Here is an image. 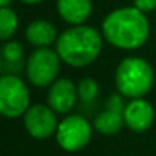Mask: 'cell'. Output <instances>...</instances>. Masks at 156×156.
Instances as JSON below:
<instances>
[{
	"mask_svg": "<svg viewBox=\"0 0 156 156\" xmlns=\"http://www.w3.org/2000/svg\"><path fill=\"white\" fill-rule=\"evenodd\" d=\"M103 35L112 46L124 50H133L149 40L150 24L138 8H120L103 20Z\"/></svg>",
	"mask_w": 156,
	"mask_h": 156,
	"instance_id": "cell-1",
	"label": "cell"
},
{
	"mask_svg": "<svg viewBox=\"0 0 156 156\" xmlns=\"http://www.w3.org/2000/svg\"><path fill=\"white\" fill-rule=\"evenodd\" d=\"M56 52L65 64L85 67L94 62L102 52V37L94 27L77 24L58 37Z\"/></svg>",
	"mask_w": 156,
	"mask_h": 156,
	"instance_id": "cell-2",
	"label": "cell"
},
{
	"mask_svg": "<svg viewBox=\"0 0 156 156\" xmlns=\"http://www.w3.org/2000/svg\"><path fill=\"white\" fill-rule=\"evenodd\" d=\"M155 82L152 65L143 58H126L115 71V85L121 96L140 99L146 96Z\"/></svg>",
	"mask_w": 156,
	"mask_h": 156,
	"instance_id": "cell-3",
	"label": "cell"
},
{
	"mask_svg": "<svg viewBox=\"0 0 156 156\" xmlns=\"http://www.w3.org/2000/svg\"><path fill=\"white\" fill-rule=\"evenodd\" d=\"M29 109V90L15 74L0 76V115L17 118Z\"/></svg>",
	"mask_w": 156,
	"mask_h": 156,
	"instance_id": "cell-4",
	"label": "cell"
},
{
	"mask_svg": "<svg viewBox=\"0 0 156 156\" xmlns=\"http://www.w3.org/2000/svg\"><path fill=\"white\" fill-rule=\"evenodd\" d=\"M61 58L49 47H38L27 59V79L35 87L44 88L52 85L59 73Z\"/></svg>",
	"mask_w": 156,
	"mask_h": 156,
	"instance_id": "cell-5",
	"label": "cell"
},
{
	"mask_svg": "<svg viewBox=\"0 0 156 156\" xmlns=\"http://www.w3.org/2000/svg\"><path fill=\"white\" fill-rule=\"evenodd\" d=\"M91 133V126L85 118L79 115H70L58 124L55 135L61 149L67 152H76L83 149L90 143Z\"/></svg>",
	"mask_w": 156,
	"mask_h": 156,
	"instance_id": "cell-6",
	"label": "cell"
},
{
	"mask_svg": "<svg viewBox=\"0 0 156 156\" xmlns=\"http://www.w3.org/2000/svg\"><path fill=\"white\" fill-rule=\"evenodd\" d=\"M24 127L29 132L30 136L37 140H46L50 138L58 130V120L55 115V111L47 105H34L29 106V109L23 115Z\"/></svg>",
	"mask_w": 156,
	"mask_h": 156,
	"instance_id": "cell-7",
	"label": "cell"
},
{
	"mask_svg": "<svg viewBox=\"0 0 156 156\" xmlns=\"http://www.w3.org/2000/svg\"><path fill=\"white\" fill-rule=\"evenodd\" d=\"M123 117H124V124L130 130L146 132L155 121V109L143 97L132 99V102H129L124 106Z\"/></svg>",
	"mask_w": 156,
	"mask_h": 156,
	"instance_id": "cell-8",
	"label": "cell"
},
{
	"mask_svg": "<svg viewBox=\"0 0 156 156\" xmlns=\"http://www.w3.org/2000/svg\"><path fill=\"white\" fill-rule=\"evenodd\" d=\"M76 97H79L76 85L70 79H58L50 87L47 103L55 112L65 114L73 109L76 103Z\"/></svg>",
	"mask_w": 156,
	"mask_h": 156,
	"instance_id": "cell-9",
	"label": "cell"
},
{
	"mask_svg": "<svg viewBox=\"0 0 156 156\" xmlns=\"http://www.w3.org/2000/svg\"><path fill=\"white\" fill-rule=\"evenodd\" d=\"M93 11L91 0H58L59 15L70 24H82Z\"/></svg>",
	"mask_w": 156,
	"mask_h": 156,
	"instance_id": "cell-10",
	"label": "cell"
},
{
	"mask_svg": "<svg viewBox=\"0 0 156 156\" xmlns=\"http://www.w3.org/2000/svg\"><path fill=\"white\" fill-rule=\"evenodd\" d=\"M26 40L35 47H49L56 40V29L47 20H35L26 29Z\"/></svg>",
	"mask_w": 156,
	"mask_h": 156,
	"instance_id": "cell-11",
	"label": "cell"
},
{
	"mask_svg": "<svg viewBox=\"0 0 156 156\" xmlns=\"http://www.w3.org/2000/svg\"><path fill=\"white\" fill-rule=\"evenodd\" d=\"M123 124H124L123 112L108 109V108H106V111H103L102 114L97 115V118L94 121L96 130L103 133V135H115L117 132L121 130Z\"/></svg>",
	"mask_w": 156,
	"mask_h": 156,
	"instance_id": "cell-12",
	"label": "cell"
},
{
	"mask_svg": "<svg viewBox=\"0 0 156 156\" xmlns=\"http://www.w3.org/2000/svg\"><path fill=\"white\" fill-rule=\"evenodd\" d=\"M2 59H3V67H8L9 71H17L21 65V61H23V47L20 43H15V41H9L6 43L2 50Z\"/></svg>",
	"mask_w": 156,
	"mask_h": 156,
	"instance_id": "cell-13",
	"label": "cell"
},
{
	"mask_svg": "<svg viewBox=\"0 0 156 156\" xmlns=\"http://www.w3.org/2000/svg\"><path fill=\"white\" fill-rule=\"evenodd\" d=\"M18 27V17L17 14L9 9L8 6L0 8V40H9Z\"/></svg>",
	"mask_w": 156,
	"mask_h": 156,
	"instance_id": "cell-14",
	"label": "cell"
},
{
	"mask_svg": "<svg viewBox=\"0 0 156 156\" xmlns=\"http://www.w3.org/2000/svg\"><path fill=\"white\" fill-rule=\"evenodd\" d=\"M97 94H99V83L94 79L85 77V79H82L79 82V85H77V96H79V99L82 102L91 103V102L96 100Z\"/></svg>",
	"mask_w": 156,
	"mask_h": 156,
	"instance_id": "cell-15",
	"label": "cell"
},
{
	"mask_svg": "<svg viewBox=\"0 0 156 156\" xmlns=\"http://www.w3.org/2000/svg\"><path fill=\"white\" fill-rule=\"evenodd\" d=\"M133 3H135V8H138L144 14L156 9V0H133Z\"/></svg>",
	"mask_w": 156,
	"mask_h": 156,
	"instance_id": "cell-16",
	"label": "cell"
},
{
	"mask_svg": "<svg viewBox=\"0 0 156 156\" xmlns=\"http://www.w3.org/2000/svg\"><path fill=\"white\" fill-rule=\"evenodd\" d=\"M106 108L108 109H114V111H120V112L124 111V105L121 102L120 96H111L108 99V102H106Z\"/></svg>",
	"mask_w": 156,
	"mask_h": 156,
	"instance_id": "cell-17",
	"label": "cell"
},
{
	"mask_svg": "<svg viewBox=\"0 0 156 156\" xmlns=\"http://www.w3.org/2000/svg\"><path fill=\"white\" fill-rule=\"evenodd\" d=\"M23 3H26V5H35V3H40V2H43V0H21Z\"/></svg>",
	"mask_w": 156,
	"mask_h": 156,
	"instance_id": "cell-18",
	"label": "cell"
},
{
	"mask_svg": "<svg viewBox=\"0 0 156 156\" xmlns=\"http://www.w3.org/2000/svg\"><path fill=\"white\" fill-rule=\"evenodd\" d=\"M11 2H12V0H0V8H2V6H8Z\"/></svg>",
	"mask_w": 156,
	"mask_h": 156,
	"instance_id": "cell-19",
	"label": "cell"
},
{
	"mask_svg": "<svg viewBox=\"0 0 156 156\" xmlns=\"http://www.w3.org/2000/svg\"><path fill=\"white\" fill-rule=\"evenodd\" d=\"M2 68H3V59H2V55H0V71H2Z\"/></svg>",
	"mask_w": 156,
	"mask_h": 156,
	"instance_id": "cell-20",
	"label": "cell"
}]
</instances>
